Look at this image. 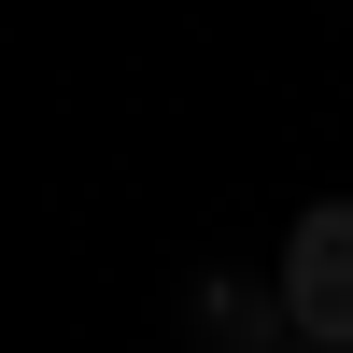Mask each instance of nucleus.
Segmentation results:
<instances>
[{
    "label": "nucleus",
    "instance_id": "1",
    "mask_svg": "<svg viewBox=\"0 0 353 353\" xmlns=\"http://www.w3.org/2000/svg\"><path fill=\"white\" fill-rule=\"evenodd\" d=\"M283 325L353 353V198H311L297 241H283Z\"/></svg>",
    "mask_w": 353,
    "mask_h": 353
},
{
    "label": "nucleus",
    "instance_id": "2",
    "mask_svg": "<svg viewBox=\"0 0 353 353\" xmlns=\"http://www.w3.org/2000/svg\"><path fill=\"white\" fill-rule=\"evenodd\" d=\"M269 353H325V339H269Z\"/></svg>",
    "mask_w": 353,
    "mask_h": 353
}]
</instances>
